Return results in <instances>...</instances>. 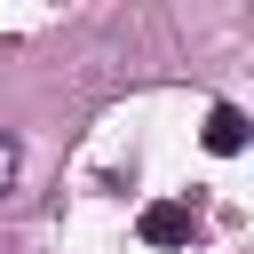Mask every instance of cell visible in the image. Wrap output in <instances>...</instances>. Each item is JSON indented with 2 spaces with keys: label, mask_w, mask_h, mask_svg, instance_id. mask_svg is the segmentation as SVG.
<instances>
[{
  "label": "cell",
  "mask_w": 254,
  "mask_h": 254,
  "mask_svg": "<svg viewBox=\"0 0 254 254\" xmlns=\"http://www.w3.org/2000/svg\"><path fill=\"white\" fill-rule=\"evenodd\" d=\"M206 151H214V159H238V151H246V111H238V103H214V111H206Z\"/></svg>",
  "instance_id": "obj_2"
},
{
  "label": "cell",
  "mask_w": 254,
  "mask_h": 254,
  "mask_svg": "<svg viewBox=\"0 0 254 254\" xmlns=\"http://www.w3.org/2000/svg\"><path fill=\"white\" fill-rule=\"evenodd\" d=\"M143 238H151V246H190V238H198V214H190L183 198H159V206H143Z\"/></svg>",
  "instance_id": "obj_1"
},
{
  "label": "cell",
  "mask_w": 254,
  "mask_h": 254,
  "mask_svg": "<svg viewBox=\"0 0 254 254\" xmlns=\"http://www.w3.org/2000/svg\"><path fill=\"white\" fill-rule=\"evenodd\" d=\"M16 167H24V143H16V135H8V127H0V190H8V183H16Z\"/></svg>",
  "instance_id": "obj_3"
}]
</instances>
